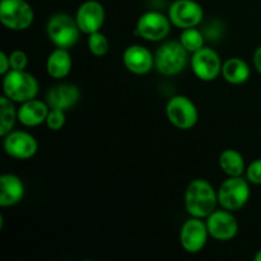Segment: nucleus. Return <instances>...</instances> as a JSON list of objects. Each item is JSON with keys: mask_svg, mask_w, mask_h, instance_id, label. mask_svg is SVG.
I'll return each instance as SVG.
<instances>
[{"mask_svg": "<svg viewBox=\"0 0 261 261\" xmlns=\"http://www.w3.org/2000/svg\"><path fill=\"white\" fill-rule=\"evenodd\" d=\"M25 188L22 178L14 173H3L0 176V206L17 205L24 196Z\"/></svg>", "mask_w": 261, "mask_h": 261, "instance_id": "a211bd4d", "label": "nucleus"}, {"mask_svg": "<svg viewBox=\"0 0 261 261\" xmlns=\"http://www.w3.org/2000/svg\"><path fill=\"white\" fill-rule=\"evenodd\" d=\"M168 18L180 30L198 27L204 19V9L195 0H175L168 9Z\"/></svg>", "mask_w": 261, "mask_h": 261, "instance_id": "9d476101", "label": "nucleus"}, {"mask_svg": "<svg viewBox=\"0 0 261 261\" xmlns=\"http://www.w3.org/2000/svg\"><path fill=\"white\" fill-rule=\"evenodd\" d=\"M122 63L130 73L135 75H145L154 68V55L145 46L135 43L125 48Z\"/></svg>", "mask_w": 261, "mask_h": 261, "instance_id": "2eb2a0df", "label": "nucleus"}, {"mask_svg": "<svg viewBox=\"0 0 261 261\" xmlns=\"http://www.w3.org/2000/svg\"><path fill=\"white\" fill-rule=\"evenodd\" d=\"M209 231L204 219L191 217L184 222L180 229V245L189 254H198L205 247Z\"/></svg>", "mask_w": 261, "mask_h": 261, "instance_id": "9b49d317", "label": "nucleus"}, {"mask_svg": "<svg viewBox=\"0 0 261 261\" xmlns=\"http://www.w3.org/2000/svg\"><path fill=\"white\" fill-rule=\"evenodd\" d=\"M35 12L27 0H2L0 2V23L15 32L25 31L33 24Z\"/></svg>", "mask_w": 261, "mask_h": 261, "instance_id": "39448f33", "label": "nucleus"}, {"mask_svg": "<svg viewBox=\"0 0 261 261\" xmlns=\"http://www.w3.org/2000/svg\"><path fill=\"white\" fill-rule=\"evenodd\" d=\"M65 112L66 111H63V110L50 109L45 121L47 129L51 130V132H59V130L63 129L66 122Z\"/></svg>", "mask_w": 261, "mask_h": 261, "instance_id": "393cba45", "label": "nucleus"}, {"mask_svg": "<svg viewBox=\"0 0 261 261\" xmlns=\"http://www.w3.org/2000/svg\"><path fill=\"white\" fill-rule=\"evenodd\" d=\"M40 84L35 75L25 70H9L3 75V94L15 103L37 98Z\"/></svg>", "mask_w": 261, "mask_h": 261, "instance_id": "f03ea898", "label": "nucleus"}, {"mask_svg": "<svg viewBox=\"0 0 261 261\" xmlns=\"http://www.w3.org/2000/svg\"><path fill=\"white\" fill-rule=\"evenodd\" d=\"M10 68L13 70H25L28 66V56L24 51L14 50L9 54ZM10 69V70H12Z\"/></svg>", "mask_w": 261, "mask_h": 261, "instance_id": "a878e982", "label": "nucleus"}, {"mask_svg": "<svg viewBox=\"0 0 261 261\" xmlns=\"http://www.w3.org/2000/svg\"><path fill=\"white\" fill-rule=\"evenodd\" d=\"M166 116L176 129L190 130L198 124L199 111L196 105L189 97L177 94L168 99L166 105Z\"/></svg>", "mask_w": 261, "mask_h": 261, "instance_id": "0eeeda50", "label": "nucleus"}, {"mask_svg": "<svg viewBox=\"0 0 261 261\" xmlns=\"http://www.w3.org/2000/svg\"><path fill=\"white\" fill-rule=\"evenodd\" d=\"M87 46H88L89 53L96 58H102L106 55L110 50V41L105 33L101 31L88 35L87 38Z\"/></svg>", "mask_w": 261, "mask_h": 261, "instance_id": "b1692460", "label": "nucleus"}, {"mask_svg": "<svg viewBox=\"0 0 261 261\" xmlns=\"http://www.w3.org/2000/svg\"><path fill=\"white\" fill-rule=\"evenodd\" d=\"M254 65L256 68L257 73L261 75V46H259L254 53Z\"/></svg>", "mask_w": 261, "mask_h": 261, "instance_id": "c85d7f7f", "label": "nucleus"}, {"mask_svg": "<svg viewBox=\"0 0 261 261\" xmlns=\"http://www.w3.org/2000/svg\"><path fill=\"white\" fill-rule=\"evenodd\" d=\"M180 35V42L186 50L189 51V54H194L196 51H199L200 48L204 47V42H205V38H204L203 32L200 30H198L196 27L193 28H185V30H181Z\"/></svg>", "mask_w": 261, "mask_h": 261, "instance_id": "5701e85b", "label": "nucleus"}, {"mask_svg": "<svg viewBox=\"0 0 261 261\" xmlns=\"http://www.w3.org/2000/svg\"><path fill=\"white\" fill-rule=\"evenodd\" d=\"M217 194H218L219 205L234 213L249 203L250 195H251L250 182L246 177H242V176L227 177L221 184Z\"/></svg>", "mask_w": 261, "mask_h": 261, "instance_id": "423d86ee", "label": "nucleus"}, {"mask_svg": "<svg viewBox=\"0 0 261 261\" xmlns=\"http://www.w3.org/2000/svg\"><path fill=\"white\" fill-rule=\"evenodd\" d=\"M219 168L228 177H237L246 172V163L241 153L236 149H224L219 155Z\"/></svg>", "mask_w": 261, "mask_h": 261, "instance_id": "412c9836", "label": "nucleus"}, {"mask_svg": "<svg viewBox=\"0 0 261 261\" xmlns=\"http://www.w3.org/2000/svg\"><path fill=\"white\" fill-rule=\"evenodd\" d=\"M73 68V59L68 48L56 47L46 59V71L56 81L66 78Z\"/></svg>", "mask_w": 261, "mask_h": 261, "instance_id": "6ab92c4d", "label": "nucleus"}, {"mask_svg": "<svg viewBox=\"0 0 261 261\" xmlns=\"http://www.w3.org/2000/svg\"><path fill=\"white\" fill-rule=\"evenodd\" d=\"M254 261H261V249L256 252V255L254 256Z\"/></svg>", "mask_w": 261, "mask_h": 261, "instance_id": "c756f323", "label": "nucleus"}, {"mask_svg": "<svg viewBox=\"0 0 261 261\" xmlns=\"http://www.w3.org/2000/svg\"><path fill=\"white\" fill-rule=\"evenodd\" d=\"M171 25L172 23L168 15L150 10L143 13L139 17L135 27V35L149 42H161L170 35Z\"/></svg>", "mask_w": 261, "mask_h": 261, "instance_id": "6e6552de", "label": "nucleus"}, {"mask_svg": "<svg viewBox=\"0 0 261 261\" xmlns=\"http://www.w3.org/2000/svg\"><path fill=\"white\" fill-rule=\"evenodd\" d=\"M15 102L3 94L0 97V137L4 138L14 129L18 121V109L14 106Z\"/></svg>", "mask_w": 261, "mask_h": 261, "instance_id": "4be33fe9", "label": "nucleus"}, {"mask_svg": "<svg viewBox=\"0 0 261 261\" xmlns=\"http://www.w3.org/2000/svg\"><path fill=\"white\" fill-rule=\"evenodd\" d=\"M10 59L9 55L4 51L0 53V75H5L10 70Z\"/></svg>", "mask_w": 261, "mask_h": 261, "instance_id": "cd10ccee", "label": "nucleus"}, {"mask_svg": "<svg viewBox=\"0 0 261 261\" xmlns=\"http://www.w3.org/2000/svg\"><path fill=\"white\" fill-rule=\"evenodd\" d=\"M224 81L233 86H240L249 81L251 69L249 64L241 58H229L222 65V73Z\"/></svg>", "mask_w": 261, "mask_h": 261, "instance_id": "aec40b11", "label": "nucleus"}, {"mask_svg": "<svg viewBox=\"0 0 261 261\" xmlns=\"http://www.w3.org/2000/svg\"><path fill=\"white\" fill-rule=\"evenodd\" d=\"M3 148L9 157L25 161L37 153L38 143L31 133L24 130H12L3 139Z\"/></svg>", "mask_w": 261, "mask_h": 261, "instance_id": "f8f14e48", "label": "nucleus"}, {"mask_svg": "<svg viewBox=\"0 0 261 261\" xmlns=\"http://www.w3.org/2000/svg\"><path fill=\"white\" fill-rule=\"evenodd\" d=\"M81 98V89L71 83H60L51 87L46 93V99L50 109L68 111L75 106Z\"/></svg>", "mask_w": 261, "mask_h": 261, "instance_id": "dca6fc26", "label": "nucleus"}, {"mask_svg": "<svg viewBox=\"0 0 261 261\" xmlns=\"http://www.w3.org/2000/svg\"><path fill=\"white\" fill-rule=\"evenodd\" d=\"M50 106L46 101L33 98L20 103L18 109V121L25 127H36L45 124Z\"/></svg>", "mask_w": 261, "mask_h": 261, "instance_id": "f3484780", "label": "nucleus"}, {"mask_svg": "<svg viewBox=\"0 0 261 261\" xmlns=\"http://www.w3.org/2000/svg\"><path fill=\"white\" fill-rule=\"evenodd\" d=\"M190 64L194 75L203 82L216 81L221 75L222 65H223L219 54L214 48L205 47V46L196 53L191 54Z\"/></svg>", "mask_w": 261, "mask_h": 261, "instance_id": "1a4fd4ad", "label": "nucleus"}, {"mask_svg": "<svg viewBox=\"0 0 261 261\" xmlns=\"http://www.w3.org/2000/svg\"><path fill=\"white\" fill-rule=\"evenodd\" d=\"M209 236L217 241H231L239 233V222L233 212L222 208V211H214L205 218Z\"/></svg>", "mask_w": 261, "mask_h": 261, "instance_id": "ddd939ff", "label": "nucleus"}, {"mask_svg": "<svg viewBox=\"0 0 261 261\" xmlns=\"http://www.w3.org/2000/svg\"><path fill=\"white\" fill-rule=\"evenodd\" d=\"M189 51L180 41H166L154 53V69L165 76H173L185 70Z\"/></svg>", "mask_w": 261, "mask_h": 261, "instance_id": "7ed1b4c3", "label": "nucleus"}, {"mask_svg": "<svg viewBox=\"0 0 261 261\" xmlns=\"http://www.w3.org/2000/svg\"><path fill=\"white\" fill-rule=\"evenodd\" d=\"M75 20L84 35H92L101 31L106 19L105 7L97 0H87L82 3L75 13Z\"/></svg>", "mask_w": 261, "mask_h": 261, "instance_id": "4468645a", "label": "nucleus"}, {"mask_svg": "<svg viewBox=\"0 0 261 261\" xmlns=\"http://www.w3.org/2000/svg\"><path fill=\"white\" fill-rule=\"evenodd\" d=\"M218 204V194L208 180L195 178L190 181L184 195V205L190 217L205 219Z\"/></svg>", "mask_w": 261, "mask_h": 261, "instance_id": "f257e3e1", "label": "nucleus"}, {"mask_svg": "<svg viewBox=\"0 0 261 261\" xmlns=\"http://www.w3.org/2000/svg\"><path fill=\"white\" fill-rule=\"evenodd\" d=\"M46 33L55 47L70 50L79 41L82 31L75 17H71L68 13H56L47 20Z\"/></svg>", "mask_w": 261, "mask_h": 261, "instance_id": "20e7f679", "label": "nucleus"}, {"mask_svg": "<svg viewBox=\"0 0 261 261\" xmlns=\"http://www.w3.org/2000/svg\"><path fill=\"white\" fill-rule=\"evenodd\" d=\"M246 175L247 181L252 185H261V158L252 161L249 166L246 167Z\"/></svg>", "mask_w": 261, "mask_h": 261, "instance_id": "bb28decb", "label": "nucleus"}]
</instances>
